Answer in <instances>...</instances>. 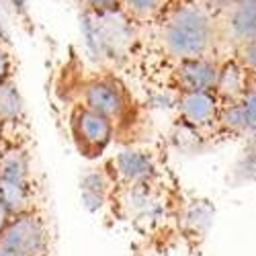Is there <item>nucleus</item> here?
Returning a JSON list of instances; mask_svg holds the SVG:
<instances>
[{
	"label": "nucleus",
	"mask_w": 256,
	"mask_h": 256,
	"mask_svg": "<svg viewBox=\"0 0 256 256\" xmlns=\"http://www.w3.org/2000/svg\"><path fill=\"white\" fill-rule=\"evenodd\" d=\"M222 29L234 46L256 35V0H232Z\"/></svg>",
	"instance_id": "nucleus-9"
},
{
	"label": "nucleus",
	"mask_w": 256,
	"mask_h": 256,
	"mask_svg": "<svg viewBox=\"0 0 256 256\" xmlns=\"http://www.w3.org/2000/svg\"><path fill=\"white\" fill-rule=\"evenodd\" d=\"M172 80L176 90H216L222 64L213 56H197L174 62Z\"/></svg>",
	"instance_id": "nucleus-7"
},
{
	"label": "nucleus",
	"mask_w": 256,
	"mask_h": 256,
	"mask_svg": "<svg viewBox=\"0 0 256 256\" xmlns=\"http://www.w3.org/2000/svg\"><path fill=\"white\" fill-rule=\"evenodd\" d=\"M8 218H10V211L6 209V205H4L2 201H0V232L4 230V226H6Z\"/></svg>",
	"instance_id": "nucleus-16"
},
{
	"label": "nucleus",
	"mask_w": 256,
	"mask_h": 256,
	"mask_svg": "<svg viewBox=\"0 0 256 256\" xmlns=\"http://www.w3.org/2000/svg\"><path fill=\"white\" fill-rule=\"evenodd\" d=\"M0 256H16V254H12V252H8L4 248H0Z\"/></svg>",
	"instance_id": "nucleus-17"
},
{
	"label": "nucleus",
	"mask_w": 256,
	"mask_h": 256,
	"mask_svg": "<svg viewBox=\"0 0 256 256\" xmlns=\"http://www.w3.org/2000/svg\"><path fill=\"white\" fill-rule=\"evenodd\" d=\"M222 96L216 90H176L178 117L193 130H209L218 125Z\"/></svg>",
	"instance_id": "nucleus-6"
},
{
	"label": "nucleus",
	"mask_w": 256,
	"mask_h": 256,
	"mask_svg": "<svg viewBox=\"0 0 256 256\" xmlns=\"http://www.w3.org/2000/svg\"><path fill=\"white\" fill-rule=\"evenodd\" d=\"M0 248L16 256H48L50 230L46 218L33 207L12 213L0 232Z\"/></svg>",
	"instance_id": "nucleus-5"
},
{
	"label": "nucleus",
	"mask_w": 256,
	"mask_h": 256,
	"mask_svg": "<svg viewBox=\"0 0 256 256\" xmlns=\"http://www.w3.org/2000/svg\"><path fill=\"white\" fill-rule=\"evenodd\" d=\"M82 2L94 14H106L121 8V0H82Z\"/></svg>",
	"instance_id": "nucleus-14"
},
{
	"label": "nucleus",
	"mask_w": 256,
	"mask_h": 256,
	"mask_svg": "<svg viewBox=\"0 0 256 256\" xmlns=\"http://www.w3.org/2000/svg\"><path fill=\"white\" fill-rule=\"evenodd\" d=\"M236 60L244 66V70L256 78V35L236 46Z\"/></svg>",
	"instance_id": "nucleus-12"
},
{
	"label": "nucleus",
	"mask_w": 256,
	"mask_h": 256,
	"mask_svg": "<svg viewBox=\"0 0 256 256\" xmlns=\"http://www.w3.org/2000/svg\"><path fill=\"white\" fill-rule=\"evenodd\" d=\"M242 109H244V115L248 119V125H250V132H256V78H252L248 82V86L244 88V92L238 96Z\"/></svg>",
	"instance_id": "nucleus-13"
},
{
	"label": "nucleus",
	"mask_w": 256,
	"mask_h": 256,
	"mask_svg": "<svg viewBox=\"0 0 256 256\" xmlns=\"http://www.w3.org/2000/svg\"><path fill=\"white\" fill-rule=\"evenodd\" d=\"M111 176L115 182L127 184V186H140L150 182L156 174V160L154 156L142 150V148H127L111 160Z\"/></svg>",
	"instance_id": "nucleus-8"
},
{
	"label": "nucleus",
	"mask_w": 256,
	"mask_h": 256,
	"mask_svg": "<svg viewBox=\"0 0 256 256\" xmlns=\"http://www.w3.org/2000/svg\"><path fill=\"white\" fill-rule=\"evenodd\" d=\"M172 0H121V8L134 20H148L162 14Z\"/></svg>",
	"instance_id": "nucleus-11"
},
{
	"label": "nucleus",
	"mask_w": 256,
	"mask_h": 256,
	"mask_svg": "<svg viewBox=\"0 0 256 256\" xmlns=\"http://www.w3.org/2000/svg\"><path fill=\"white\" fill-rule=\"evenodd\" d=\"M80 100L88 109L109 117L117 127L132 123L136 117V102L127 86L111 74H94L80 84Z\"/></svg>",
	"instance_id": "nucleus-2"
},
{
	"label": "nucleus",
	"mask_w": 256,
	"mask_h": 256,
	"mask_svg": "<svg viewBox=\"0 0 256 256\" xmlns=\"http://www.w3.org/2000/svg\"><path fill=\"white\" fill-rule=\"evenodd\" d=\"M12 76V56L0 46V82Z\"/></svg>",
	"instance_id": "nucleus-15"
},
{
	"label": "nucleus",
	"mask_w": 256,
	"mask_h": 256,
	"mask_svg": "<svg viewBox=\"0 0 256 256\" xmlns=\"http://www.w3.org/2000/svg\"><path fill=\"white\" fill-rule=\"evenodd\" d=\"M68 132L80 156L94 160L109 150L117 134V125L109 117L88 109L86 104L76 102L68 115Z\"/></svg>",
	"instance_id": "nucleus-4"
},
{
	"label": "nucleus",
	"mask_w": 256,
	"mask_h": 256,
	"mask_svg": "<svg viewBox=\"0 0 256 256\" xmlns=\"http://www.w3.org/2000/svg\"><path fill=\"white\" fill-rule=\"evenodd\" d=\"M25 119V100L14 78L0 82V121L4 125H16Z\"/></svg>",
	"instance_id": "nucleus-10"
},
{
	"label": "nucleus",
	"mask_w": 256,
	"mask_h": 256,
	"mask_svg": "<svg viewBox=\"0 0 256 256\" xmlns=\"http://www.w3.org/2000/svg\"><path fill=\"white\" fill-rule=\"evenodd\" d=\"M0 201L6 205L10 216L33 207L31 158L20 146L0 152Z\"/></svg>",
	"instance_id": "nucleus-3"
},
{
	"label": "nucleus",
	"mask_w": 256,
	"mask_h": 256,
	"mask_svg": "<svg viewBox=\"0 0 256 256\" xmlns=\"http://www.w3.org/2000/svg\"><path fill=\"white\" fill-rule=\"evenodd\" d=\"M2 132H4V123L0 121V142H2Z\"/></svg>",
	"instance_id": "nucleus-18"
},
{
	"label": "nucleus",
	"mask_w": 256,
	"mask_h": 256,
	"mask_svg": "<svg viewBox=\"0 0 256 256\" xmlns=\"http://www.w3.org/2000/svg\"><path fill=\"white\" fill-rule=\"evenodd\" d=\"M218 23L205 6L180 4L170 8L158 29L162 52L174 62L211 56L218 44Z\"/></svg>",
	"instance_id": "nucleus-1"
}]
</instances>
